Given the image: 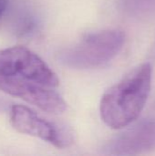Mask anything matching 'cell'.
<instances>
[{
    "instance_id": "obj_1",
    "label": "cell",
    "mask_w": 155,
    "mask_h": 156,
    "mask_svg": "<svg viewBox=\"0 0 155 156\" xmlns=\"http://www.w3.org/2000/svg\"><path fill=\"white\" fill-rule=\"evenodd\" d=\"M152 80V65L143 63L106 90L100 105L105 124L112 129H122L137 120L148 101Z\"/></svg>"
},
{
    "instance_id": "obj_2",
    "label": "cell",
    "mask_w": 155,
    "mask_h": 156,
    "mask_svg": "<svg viewBox=\"0 0 155 156\" xmlns=\"http://www.w3.org/2000/svg\"><path fill=\"white\" fill-rule=\"evenodd\" d=\"M124 43L125 34L120 29L90 33L72 48L60 52L58 60L66 67L76 69L100 68L111 61Z\"/></svg>"
},
{
    "instance_id": "obj_3",
    "label": "cell",
    "mask_w": 155,
    "mask_h": 156,
    "mask_svg": "<svg viewBox=\"0 0 155 156\" xmlns=\"http://www.w3.org/2000/svg\"><path fill=\"white\" fill-rule=\"evenodd\" d=\"M0 76L22 78L50 88L59 84L57 74L43 59L20 46L0 50Z\"/></svg>"
},
{
    "instance_id": "obj_4",
    "label": "cell",
    "mask_w": 155,
    "mask_h": 156,
    "mask_svg": "<svg viewBox=\"0 0 155 156\" xmlns=\"http://www.w3.org/2000/svg\"><path fill=\"white\" fill-rule=\"evenodd\" d=\"M0 90L18 97L48 113L60 114L67 110L66 101L58 92L32 80L0 76Z\"/></svg>"
},
{
    "instance_id": "obj_5",
    "label": "cell",
    "mask_w": 155,
    "mask_h": 156,
    "mask_svg": "<svg viewBox=\"0 0 155 156\" xmlns=\"http://www.w3.org/2000/svg\"><path fill=\"white\" fill-rule=\"evenodd\" d=\"M10 123L18 133L39 138L58 148L68 147L72 143L68 132L23 105L12 106Z\"/></svg>"
},
{
    "instance_id": "obj_6",
    "label": "cell",
    "mask_w": 155,
    "mask_h": 156,
    "mask_svg": "<svg viewBox=\"0 0 155 156\" xmlns=\"http://www.w3.org/2000/svg\"><path fill=\"white\" fill-rule=\"evenodd\" d=\"M155 149V118L145 119L109 141L103 153L109 155H136Z\"/></svg>"
},
{
    "instance_id": "obj_7",
    "label": "cell",
    "mask_w": 155,
    "mask_h": 156,
    "mask_svg": "<svg viewBox=\"0 0 155 156\" xmlns=\"http://www.w3.org/2000/svg\"><path fill=\"white\" fill-rule=\"evenodd\" d=\"M8 6V0H0V17L5 14Z\"/></svg>"
}]
</instances>
